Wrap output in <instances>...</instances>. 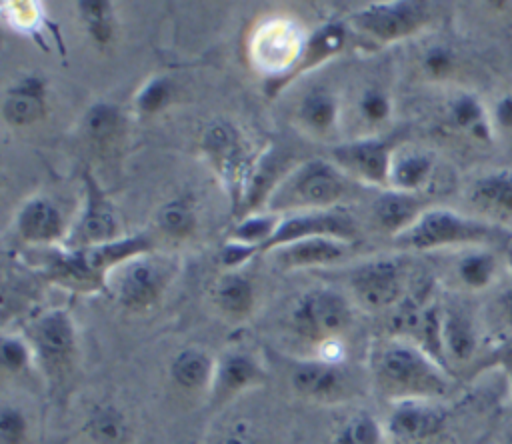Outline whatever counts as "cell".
<instances>
[{
	"label": "cell",
	"mask_w": 512,
	"mask_h": 444,
	"mask_svg": "<svg viewBox=\"0 0 512 444\" xmlns=\"http://www.w3.org/2000/svg\"><path fill=\"white\" fill-rule=\"evenodd\" d=\"M18 232L30 242H50L62 232V218L56 206L44 198L26 202L18 214Z\"/></svg>",
	"instance_id": "obj_20"
},
{
	"label": "cell",
	"mask_w": 512,
	"mask_h": 444,
	"mask_svg": "<svg viewBox=\"0 0 512 444\" xmlns=\"http://www.w3.org/2000/svg\"><path fill=\"white\" fill-rule=\"evenodd\" d=\"M446 410L422 398L398 400L392 408L386 430L404 444H422L436 438L446 428Z\"/></svg>",
	"instance_id": "obj_8"
},
{
	"label": "cell",
	"mask_w": 512,
	"mask_h": 444,
	"mask_svg": "<svg viewBox=\"0 0 512 444\" xmlns=\"http://www.w3.org/2000/svg\"><path fill=\"white\" fill-rule=\"evenodd\" d=\"M168 96H170L168 82L164 78H156L148 82L138 94V108L144 112H156L166 104Z\"/></svg>",
	"instance_id": "obj_39"
},
{
	"label": "cell",
	"mask_w": 512,
	"mask_h": 444,
	"mask_svg": "<svg viewBox=\"0 0 512 444\" xmlns=\"http://www.w3.org/2000/svg\"><path fill=\"white\" fill-rule=\"evenodd\" d=\"M358 228L350 214L340 208H324V210H306L294 216H288L278 222L274 234L260 246V250H278L298 240L306 238H338V240H352Z\"/></svg>",
	"instance_id": "obj_6"
},
{
	"label": "cell",
	"mask_w": 512,
	"mask_h": 444,
	"mask_svg": "<svg viewBox=\"0 0 512 444\" xmlns=\"http://www.w3.org/2000/svg\"><path fill=\"white\" fill-rule=\"evenodd\" d=\"M472 200L488 212H512V176L496 172L480 178L472 188Z\"/></svg>",
	"instance_id": "obj_25"
},
{
	"label": "cell",
	"mask_w": 512,
	"mask_h": 444,
	"mask_svg": "<svg viewBox=\"0 0 512 444\" xmlns=\"http://www.w3.org/2000/svg\"><path fill=\"white\" fill-rule=\"evenodd\" d=\"M10 8H14V12H6L8 18H12V24L20 30H28L32 26H36L38 20V12H36V4L32 2H8Z\"/></svg>",
	"instance_id": "obj_40"
},
{
	"label": "cell",
	"mask_w": 512,
	"mask_h": 444,
	"mask_svg": "<svg viewBox=\"0 0 512 444\" xmlns=\"http://www.w3.org/2000/svg\"><path fill=\"white\" fill-rule=\"evenodd\" d=\"M78 8L86 20V26L94 40L106 42L112 34L110 28V4L108 2H80Z\"/></svg>",
	"instance_id": "obj_36"
},
{
	"label": "cell",
	"mask_w": 512,
	"mask_h": 444,
	"mask_svg": "<svg viewBox=\"0 0 512 444\" xmlns=\"http://www.w3.org/2000/svg\"><path fill=\"white\" fill-rule=\"evenodd\" d=\"M430 172H432V160L428 154H418V152L402 154L396 160H392L390 182L394 190L412 192L426 182Z\"/></svg>",
	"instance_id": "obj_27"
},
{
	"label": "cell",
	"mask_w": 512,
	"mask_h": 444,
	"mask_svg": "<svg viewBox=\"0 0 512 444\" xmlns=\"http://www.w3.org/2000/svg\"><path fill=\"white\" fill-rule=\"evenodd\" d=\"M118 124H120L118 110L110 104H96L90 108V112L86 116L88 134L98 142L110 140L114 136Z\"/></svg>",
	"instance_id": "obj_34"
},
{
	"label": "cell",
	"mask_w": 512,
	"mask_h": 444,
	"mask_svg": "<svg viewBox=\"0 0 512 444\" xmlns=\"http://www.w3.org/2000/svg\"><path fill=\"white\" fill-rule=\"evenodd\" d=\"M28 436V420L16 406L4 404L0 410V442L2 444H24Z\"/></svg>",
	"instance_id": "obj_35"
},
{
	"label": "cell",
	"mask_w": 512,
	"mask_h": 444,
	"mask_svg": "<svg viewBox=\"0 0 512 444\" xmlns=\"http://www.w3.org/2000/svg\"><path fill=\"white\" fill-rule=\"evenodd\" d=\"M164 286L166 268L162 266V262L142 254L124 262V268H120L116 280V294L126 308L146 310L160 298Z\"/></svg>",
	"instance_id": "obj_11"
},
{
	"label": "cell",
	"mask_w": 512,
	"mask_h": 444,
	"mask_svg": "<svg viewBox=\"0 0 512 444\" xmlns=\"http://www.w3.org/2000/svg\"><path fill=\"white\" fill-rule=\"evenodd\" d=\"M506 444H512V432L508 434V438H506Z\"/></svg>",
	"instance_id": "obj_48"
},
{
	"label": "cell",
	"mask_w": 512,
	"mask_h": 444,
	"mask_svg": "<svg viewBox=\"0 0 512 444\" xmlns=\"http://www.w3.org/2000/svg\"><path fill=\"white\" fill-rule=\"evenodd\" d=\"M32 348L50 372H64L76 354V330L68 312L52 310L40 316L32 330Z\"/></svg>",
	"instance_id": "obj_9"
},
{
	"label": "cell",
	"mask_w": 512,
	"mask_h": 444,
	"mask_svg": "<svg viewBox=\"0 0 512 444\" xmlns=\"http://www.w3.org/2000/svg\"><path fill=\"white\" fill-rule=\"evenodd\" d=\"M278 260L284 266H318V264H330L340 260L346 250H348V242L338 240V238H328V236H320V238H306V240H298L292 242L288 246L278 248Z\"/></svg>",
	"instance_id": "obj_18"
},
{
	"label": "cell",
	"mask_w": 512,
	"mask_h": 444,
	"mask_svg": "<svg viewBox=\"0 0 512 444\" xmlns=\"http://www.w3.org/2000/svg\"><path fill=\"white\" fill-rule=\"evenodd\" d=\"M0 356H2L4 368L16 374L30 364L34 356V348H30V344L18 336H4L0 344Z\"/></svg>",
	"instance_id": "obj_37"
},
{
	"label": "cell",
	"mask_w": 512,
	"mask_h": 444,
	"mask_svg": "<svg viewBox=\"0 0 512 444\" xmlns=\"http://www.w3.org/2000/svg\"><path fill=\"white\" fill-rule=\"evenodd\" d=\"M382 426L370 414H354L340 424L334 444H380Z\"/></svg>",
	"instance_id": "obj_29"
},
{
	"label": "cell",
	"mask_w": 512,
	"mask_h": 444,
	"mask_svg": "<svg viewBox=\"0 0 512 444\" xmlns=\"http://www.w3.org/2000/svg\"><path fill=\"white\" fill-rule=\"evenodd\" d=\"M346 192L342 174L326 162H310L300 168L290 180L288 198L298 206H310V210H324L336 204Z\"/></svg>",
	"instance_id": "obj_13"
},
{
	"label": "cell",
	"mask_w": 512,
	"mask_h": 444,
	"mask_svg": "<svg viewBox=\"0 0 512 444\" xmlns=\"http://www.w3.org/2000/svg\"><path fill=\"white\" fill-rule=\"evenodd\" d=\"M152 242L144 234L112 240L106 244L74 248L54 258L50 274L64 286L76 290H98L106 284V274L136 256L146 254Z\"/></svg>",
	"instance_id": "obj_2"
},
{
	"label": "cell",
	"mask_w": 512,
	"mask_h": 444,
	"mask_svg": "<svg viewBox=\"0 0 512 444\" xmlns=\"http://www.w3.org/2000/svg\"><path fill=\"white\" fill-rule=\"evenodd\" d=\"M496 318L500 326L512 336V288L496 298Z\"/></svg>",
	"instance_id": "obj_43"
},
{
	"label": "cell",
	"mask_w": 512,
	"mask_h": 444,
	"mask_svg": "<svg viewBox=\"0 0 512 444\" xmlns=\"http://www.w3.org/2000/svg\"><path fill=\"white\" fill-rule=\"evenodd\" d=\"M344 44V28L340 24H326L320 30H316L308 40L304 54L292 74H300L302 70L314 68L316 64L324 62L332 54H336Z\"/></svg>",
	"instance_id": "obj_26"
},
{
	"label": "cell",
	"mask_w": 512,
	"mask_h": 444,
	"mask_svg": "<svg viewBox=\"0 0 512 444\" xmlns=\"http://www.w3.org/2000/svg\"><path fill=\"white\" fill-rule=\"evenodd\" d=\"M86 184H88V204L78 224V230L70 240L76 248L106 244V242H112L118 234V220L114 216V210L104 198V194L100 192L98 184L90 178V174H86Z\"/></svg>",
	"instance_id": "obj_16"
},
{
	"label": "cell",
	"mask_w": 512,
	"mask_h": 444,
	"mask_svg": "<svg viewBox=\"0 0 512 444\" xmlns=\"http://www.w3.org/2000/svg\"><path fill=\"white\" fill-rule=\"evenodd\" d=\"M506 232L450 210H424L418 220L398 234L396 244L404 248H438L450 244H480L504 238Z\"/></svg>",
	"instance_id": "obj_3"
},
{
	"label": "cell",
	"mask_w": 512,
	"mask_h": 444,
	"mask_svg": "<svg viewBox=\"0 0 512 444\" xmlns=\"http://www.w3.org/2000/svg\"><path fill=\"white\" fill-rule=\"evenodd\" d=\"M302 116L312 128L326 130L336 118V102L326 90H312L302 102Z\"/></svg>",
	"instance_id": "obj_30"
},
{
	"label": "cell",
	"mask_w": 512,
	"mask_h": 444,
	"mask_svg": "<svg viewBox=\"0 0 512 444\" xmlns=\"http://www.w3.org/2000/svg\"><path fill=\"white\" fill-rule=\"evenodd\" d=\"M360 106H362V112L366 114V118H370V120H382L388 114V100L384 94H380L376 90L366 92Z\"/></svg>",
	"instance_id": "obj_41"
},
{
	"label": "cell",
	"mask_w": 512,
	"mask_h": 444,
	"mask_svg": "<svg viewBox=\"0 0 512 444\" xmlns=\"http://www.w3.org/2000/svg\"><path fill=\"white\" fill-rule=\"evenodd\" d=\"M440 340L444 356L458 362L468 360L476 350V332L468 314L458 308L440 314Z\"/></svg>",
	"instance_id": "obj_21"
},
{
	"label": "cell",
	"mask_w": 512,
	"mask_h": 444,
	"mask_svg": "<svg viewBox=\"0 0 512 444\" xmlns=\"http://www.w3.org/2000/svg\"><path fill=\"white\" fill-rule=\"evenodd\" d=\"M352 320L350 304L334 290H312L292 310V326L298 334L320 344L336 340Z\"/></svg>",
	"instance_id": "obj_5"
},
{
	"label": "cell",
	"mask_w": 512,
	"mask_h": 444,
	"mask_svg": "<svg viewBox=\"0 0 512 444\" xmlns=\"http://www.w3.org/2000/svg\"><path fill=\"white\" fill-rule=\"evenodd\" d=\"M452 122L460 128L470 130L474 136H480L486 130L484 114L472 98H460L452 106Z\"/></svg>",
	"instance_id": "obj_38"
},
{
	"label": "cell",
	"mask_w": 512,
	"mask_h": 444,
	"mask_svg": "<svg viewBox=\"0 0 512 444\" xmlns=\"http://www.w3.org/2000/svg\"><path fill=\"white\" fill-rule=\"evenodd\" d=\"M350 286L364 308H386L402 292V266L396 260H372L352 272Z\"/></svg>",
	"instance_id": "obj_12"
},
{
	"label": "cell",
	"mask_w": 512,
	"mask_h": 444,
	"mask_svg": "<svg viewBox=\"0 0 512 444\" xmlns=\"http://www.w3.org/2000/svg\"><path fill=\"white\" fill-rule=\"evenodd\" d=\"M216 444H258V440L244 424H236L230 430H226Z\"/></svg>",
	"instance_id": "obj_44"
},
{
	"label": "cell",
	"mask_w": 512,
	"mask_h": 444,
	"mask_svg": "<svg viewBox=\"0 0 512 444\" xmlns=\"http://www.w3.org/2000/svg\"><path fill=\"white\" fill-rule=\"evenodd\" d=\"M290 382L298 394L314 400H336L348 388V376L340 362L332 360H302L290 372Z\"/></svg>",
	"instance_id": "obj_14"
},
{
	"label": "cell",
	"mask_w": 512,
	"mask_h": 444,
	"mask_svg": "<svg viewBox=\"0 0 512 444\" xmlns=\"http://www.w3.org/2000/svg\"><path fill=\"white\" fill-rule=\"evenodd\" d=\"M498 112H500V120H502L504 124L512 126V98L506 100V102H502V106H500Z\"/></svg>",
	"instance_id": "obj_46"
},
{
	"label": "cell",
	"mask_w": 512,
	"mask_h": 444,
	"mask_svg": "<svg viewBox=\"0 0 512 444\" xmlns=\"http://www.w3.org/2000/svg\"><path fill=\"white\" fill-rule=\"evenodd\" d=\"M216 362L208 356V352L200 348H184L176 354L170 364L172 380L184 390H204L212 386Z\"/></svg>",
	"instance_id": "obj_22"
},
{
	"label": "cell",
	"mask_w": 512,
	"mask_h": 444,
	"mask_svg": "<svg viewBox=\"0 0 512 444\" xmlns=\"http://www.w3.org/2000/svg\"><path fill=\"white\" fill-rule=\"evenodd\" d=\"M506 256H508V264H510V268H512V244L508 246V250H506Z\"/></svg>",
	"instance_id": "obj_47"
},
{
	"label": "cell",
	"mask_w": 512,
	"mask_h": 444,
	"mask_svg": "<svg viewBox=\"0 0 512 444\" xmlns=\"http://www.w3.org/2000/svg\"><path fill=\"white\" fill-rule=\"evenodd\" d=\"M420 214V200L412 192L388 190L374 202L376 222L386 232H392L396 236L408 230L418 220Z\"/></svg>",
	"instance_id": "obj_19"
},
{
	"label": "cell",
	"mask_w": 512,
	"mask_h": 444,
	"mask_svg": "<svg viewBox=\"0 0 512 444\" xmlns=\"http://www.w3.org/2000/svg\"><path fill=\"white\" fill-rule=\"evenodd\" d=\"M214 300L230 316H246L254 304L252 282L242 274H226L214 288Z\"/></svg>",
	"instance_id": "obj_24"
},
{
	"label": "cell",
	"mask_w": 512,
	"mask_h": 444,
	"mask_svg": "<svg viewBox=\"0 0 512 444\" xmlns=\"http://www.w3.org/2000/svg\"><path fill=\"white\" fill-rule=\"evenodd\" d=\"M2 112L6 122L14 126L34 124L44 112V92L40 84L26 80L16 88L8 90L4 96Z\"/></svg>",
	"instance_id": "obj_23"
},
{
	"label": "cell",
	"mask_w": 512,
	"mask_h": 444,
	"mask_svg": "<svg viewBox=\"0 0 512 444\" xmlns=\"http://www.w3.org/2000/svg\"><path fill=\"white\" fill-rule=\"evenodd\" d=\"M86 430L96 444H124L128 438V422L114 406H98L90 414Z\"/></svg>",
	"instance_id": "obj_28"
},
{
	"label": "cell",
	"mask_w": 512,
	"mask_h": 444,
	"mask_svg": "<svg viewBox=\"0 0 512 444\" xmlns=\"http://www.w3.org/2000/svg\"><path fill=\"white\" fill-rule=\"evenodd\" d=\"M258 248L256 246H248V244H242V242H230L224 250H222V262L226 266H238L242 264L244 260H248Z\"/></svg>",
	"instance_id": "obj_42"
},
{
	"label": "cell",
	"mask_w": 512,
	"mask_h": 444,
	"mask_svg": "<svg viewBox=\"0 0 512 444\" xmlns=\"http://www.w3.org/2000/svg\"><path fill=\"white\" fill-rule=\"evenodd\" d=\"M376 376L398 400H428L444 394L448 388L440 364L424 348L408 342H390L380 350L376 358Z\"/></svg>",
	"instance_id": "obj_1"
},
{
	"label": "cell",
	"mask_w": 512,
	"mask_h": 444,
	"mask_svg": "<svg viewBox=\"0 0 512 444\" xmlns=\"http://www.w3.org/2000/svg\"><path fill=\"white\" fill-rule=\"evenodd\" d=\"M252 60L270 76H288L296 70L306 40L300 28L286 18H272L260 24L252 38Z\"/></svg>",
	"instance_id": "obj_4"
},
{
	"label": "cell",
	"mask_w": 512,
	"mask_h": 444,
	"mask_svg": "<svg viewBox=\"0 0 512 444\" xmlns=\"http://www.w3.org/2000/svg\"><path fill=\"white\" fill-rule=\"evenodd\" d=\"M276 226V216H252L238 224V228L234 230V238L236 242L256 246L260 250V246L274 234Z\"/></svg>",
	"instance_id": "obj_33"
},
{
	"label": "cell",
	"mask_w": 512,
	"mask_h": 444,
	"mask_svg": "<svg viewBox=\"0 0 512 444\" xmlns=\"http://www.w3.org/2000/svg\"><path fill=\"white\" fill-rule=\"evenodd\" d=\"M202 144L206 154L220 170L224 182L232 190V200L236 206L252 172L248 168L238 130L230 122H212L204 132Z\"/></svg>",
	"instance_id": "obj_7"
},
{
	"label": "cell",
	"mask_w": 512,
	"mask_h": 444,
	"mask_svg": "<svg viewBox=\"0 0 512 444\" xmlns=\"http://www.w3.org/2000/svg\"><path fill=\"white\" fill-rule=\"evenodd\" d=\"M158 226L170 236H188L194 228V214L188 204L174 200L160 208Z\"/></svg>",
	"instance_id": "obj_31"
},
{
	"label": "cell",
	"mask_w": 512,
	"mask_h": 444,
	"mask_svg": "<svg viewBox=\"0 0 512 444\" xmlns=\"http://www.w3.org/2000/svg\"><path fill=\"white\" fill-rule=\"evenodd\" d=\"M494 258L490 254H468L458 264V276L472 288L486 286L494 276Z\"/></svg>",
	"instance_id": "obj_32"
},
{
	"label": "cell",
	"mask_w": 512,
	"mask_h": 444,
	"mask_svg": "<svg viewBox=\"0 0 512 444\" xmlns=\"http://www.w3.org/2000/svg\"><path fill=\"white\" fill-rule=\"evenodd\" d=\"M490 364H500L508 370V374L512 376V336H508L488 358Z\"/></svg>",
	"instance_id": "obj_45"
},
{
	"label": "cell",
	"mask_w": 512,
	"mask_h": 444,
	"mask_svg": "<svg viewBox=\"0 0 512 444\" xmlns=\"http://www.w3.org/2000/svg\"><path fill=\"white\" fill-rule=\"evenodd\" d=\"M336 162L356 178L372 184L390 180V146L380 140H360L334 150Z\"/></svg>",
	"instance_id": "obj_15"
},
{
	"label": "cell",
	"mask_w": 512,
	"mask_h": 444,
	"mask_svg": "<svg viewBox=\"0 0 512 444\" xmlns=\"http://www.w3.org/2000/svg\"><path fill=\"white\" fill-rule=\"evenodd\" d=\"M262 380L264 370L252 356L244 352H230L216 364L210 388L216 400H226Z\"/></svg>",
	"instance_id": "obj_17"
},
{
	"label": "cell",
	"mask_w": 512,
	"mask_h": 444,
	"mask_svg": "<svg viewBox=\"0 0 512 444\" xmlns=\"http://www.w3.org/2000/svg\"><path fill=\"white\" fill-rule=\"evenodd\" d=\"M426 18V10L420 2H378L354 14V24L382 40H398L412 34Z\"/></svg>",
	"instance_id": "obj_10"
}]
</instances>
